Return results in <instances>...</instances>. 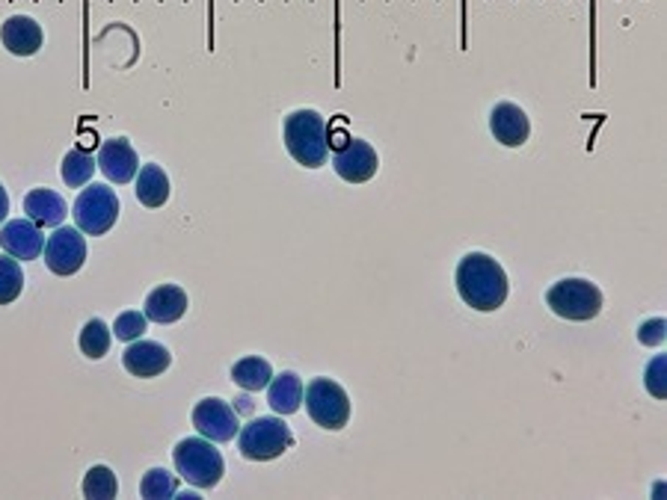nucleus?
I'll return each mask as SVG.
<instances>
[{"label":"nucleus","mask_w":667,"mask_h":500,"mask_svg":"<svg viewBox=\"0 0 667 500\" xmlns=\"http://www.w3.org/2000/svg\"><path fill=\"white\" fill-rule=\"evenodd\" d=\"M457 293L475 312H498L510 296L508 272L487 252H469L457 264Z\"/></svg>","instance_id":"f257e3e1"},{"label":"nucleus","mask_w":667,"mask_h":500,"mask_svg":"<svg viewBox=\"0 0 667 500\" xmlns=\"http://www.w3.org/2000/svg\"><path fill=\"white\" fill-rule=\"evenodd\" d=\"M282 143L300 167L320 169L329 157L327 119L318 110H294L282 122Z\"/></svg>","instance_id":"f03ea898"},{"label":"nucleus","mask_w":667,"mask_h":500,"mask_svg":"<svg viewBox=\"0 0 667 500\" xmlns=\"http://www.w3.org/2000/svg\"><path fill=\"white\" fill-rule=\"evenodd\" d=\"M172 465L187 479L193 489H214L220 486L222 474H226V462H222L220 450L214 448L208 438H181L175 450H172Z\"/></svg>","instance_id":"7ed1b4c3"},{"label":"nucleus","mask_w":667,"mask_h":500,"mask_svg":"<svg viewBox=\"0 0 667 500\" xmlns=\"http://www.w3.org/2000/svg\"><path fill=\"white\" fill-rule=\"evenodd\" d=\"M294 448V432L282 417H253L238 432V453L246 462H274Z\"/></svg>","instance_id":"20e7f679"},{"label":"nucleus","mask_w":667,"mask_h":500,"mask_svg":"<svg viewBox=\"0 0 667 500\" xmlns=\"http://www.w3.org/2000/svg\"><path fill=\"white\" fill-rule=\"evenodd\" d=\"M603 291L587 279H561L546 291V305L551 314L572 324H587L603 314Z\"/></svg>","instance_id":"39448f33"},{"label":"nucleus","mask_w":667,"mask_h":500,"mask_svg":"<svg viewBox=\"0 0 667 500\" xmlns=\"http://www.w3.org/2000/svg\"><path fill=\"white\" fill-rule=\"evenodd\" d=\"M303 406H306L308 417H312L320 429L339 432V429L348 427L350 397L348 391H344L336 379H329V376H318V379L308 382V388L303 391Z\"/></svg>","instance_id":"423d86ee"},{"label":"nucleus","mask_w":667,"mask_h":500,"mask_svg":"<svg viewBox=\"0 0 667 500\" xmlns=\"http://www.w3.org/2000/svg\"><path fill=\"white\" fill-rule=\"evenodd\" d=\"M74 225L89 234L101 237L117 225L119 219V196L110 184H86L72 208Z\"/></svg>","instance_id":"0eeeda50"},{"label":"nucleus","mask_w":667,"mask_h":500,"mask_svg":"<svg viewBox=\"0 0 667 500\" xmlns=\"http://www.w3.org/2000/svg\"><path fill=\"white\" fill-rule=\"evenodd\" d=\"M43 255H45V267H48L53 276L69 279L74 272H81V267L86 264L84 231L77 229V225H74V229L72 225H60L51 237L45 240Z\"/></svg>","instance_id":"6e6552de"},{"label":"nucleus","mask_w":667,"mask_h":500,"mask_svg":"<svg viewBox=\"0 0 667 500\" xmlns=\"http://www.w3.org/2000/svg\"><path fill=\"white\" fill-rule=\"evenodd\" d=\"M193 427L202 438H208L214 444H226L241 432V420L226 400L220 397H205L193 406Z\"/></svg>","instance_id":"1a4fd4ad"},{"label":"nucleus","mask_w":667,"mask_h":500,"mask_svg":"<svg viewBox=\"0 0 667 500\" xmlns=\"http://www.w3.org/2000/svg\"><path fill=\"white\" fill-rule=\"evenodd\" d=\"M332 169L348 184H368L380 169V157L371 143H365L360 136H350L332 151Z\"/></svg>","instance_id":"9d476101"},{"label":"nucleus","mask_w":667,"mask_h":500,"mask_svg":"<svg viewBox=\"0 0 667 500\" xmlns=\"http://www.w3.org/2000/svg\"><path fill=\"white\" fill-rule=\"evenodd\" d=\"M98 169L105 172V178L110 184H131L140 172V157L137 151L131 148L125 136H113V139H105L101 148H98Z\"/></svg>","instance_id":"9b49d317"},{"label":"nucleus","mask_w":667,"mask_h":500,"mask_svg":"<svg viewBox=\"0 0 667 500\" xmlns=\"http://www.w3.org/2000/svg\"><path fill=\"white\" fill-rule=\"evenodd\" d=\"M0 249L12 255L15 261H33L45 249V234L33 219H10L0 229Z\"/></svg>","instance_id":"f8f14e48"},{"label":"nucleus","mask_w":667,"mask_h":500,"mask_svg":"<svg viewBox=\"0 0 667 500\" xmlns=\"http://www.w3.org/2000/svg\"><path fill=\"white\" fill-rule=\"evenodd\" d=\"M122 365H125L128 374L137 376V379H155V376L170 370L172 353L163 344H158V341H143V338H137V341H131L125 353H122Z\"/></svg>","instance_id":"ddd939ff"},{"label":"nucleus","mask_w":667,"mask_h":500,"mask_svg":"<svg viewBox=\"0 0 667 500\" xmlns=\"http://www.w3.org/2000/svg\"><path fill=\"white\" fill-rule=\"evenodd\" d=\"M489 131L496 136V143L508 148H519L529 143L531 136V119L522 107L501 101L489 110Z\"/></svg>","instance_id":"4468645a"},{"label":"nucleus","mask_w":667,"mask_h":500,"mask_svg":"<svg viewBox=\"0 0 667 500\" xmlns=\"http://www.w3.org/2000/svg\"><path fill=\"white\" fill-rule=\"evenodd\" d=\"M0 42L15 57H36L43 51L45 33L31 15H10L0 24Z\"/></svg>","instance_id":"2eb2a0df"},{"label":"nucleus","mask_w":667,"mask_h":500,"mask_svg":"<svg viewBox=\"0 0 667 500\" xmlns=\"http://www.w3.org/2000/svg\"><path fill=\"white\" fill-rule=\"evenodd\" d=\"M191 308V300L187 293L181 291L179 284H160L155 291L146 296V305H143V314L148 317V324H160L170 326L179 324L181 317Z\"/></svg>","instance_id":"dca6fc26"},{"label":"nucleus","mask_w":667,"mask_h":500,"mask_svg":"<svg viewBox=\"0 0 667 500\" xmlns=\"http://www.w3.org/2000/svg\"><path fill=\"white\" fill-rule=\"evenodd\" d=\"M24 214L39 229H60L69 208H65V198L60 193H53L48 187H36L24 196Z\"/></svg>","instance_id":"f3484780"},{"label":"nucleus","mask_w":667,"mask_h":500,"mask_svg":"<svg viewBox=\"0 0 667 500\" xmlns=\"http://www.w3.org/2000/svg\"><path fill=\"white\" fill-rule=\"evenodd\" d=\"M134 193H137V202L143 208H163L170 202V178L163 172V167L158 163H146L140 167L137 178H134Z\"/></svg>","instance_id":"a211bd4d"},{"label":"nucleus","mask_w":667,"mask_h":500,"mask_svg":"<svg viewBox=\"0 0 667 500\" xmlns=\"http://www.w3.org/2000/svg\"><path fill=\"white\" fill-rule=\"evenodd\" d=\"M303 382L294 370H282L267 382V403L274 408L276 415H294L296 408L303 406Z\"/></svg>","instance_id":"6ab92c4d"},{"label":"nucleus","mask_w":667,"mask_h":500,"mask_svg":"<svg viewBox=\"0 0 667 500\" xmlns=\"http://www.w3.org/2000/svg\"><path fill=\"white\" fill-rule=\"evenodd\" d=\"M229 376H232L234 386L244 388V391H262L274 379V367L262 355H246L241 362H234Z\"/></svg>","instance_id":"aec40b11"},{"label":"nucleus","mask_w":667,"mask_h":500,"mask_svg":"<svg viewBox=\"0 0 667 500\" xmlns=\"http://www.w3.org/2000/svg\"><path fill=\"white\" fill-rule=\"evenodd\" d=\"M60 175H63L65 187H72V190L86 187V184H89V178L96 175V157L89 155L86 148H72V151H65Z\"/></svg>","instance_id":"412c9836"},{"label":"nucleus","mask_w":667,"mask_h":500,"mask_svg":"<svg viewBox=\"0 0 667 500\" xmlns=\"http://www.w3.org/2000/svg\"><path fill=\"white\" fill-rule=\"evenodd\" d=\"M110 341H113V329H110L101 317H93V320H86V326L81 329L77 346H81V353H84L86 358L98 362V358H105L107 350H110Z\"/></svg>","instance_id":"4be33fe9"},{"label":"nucleus","mask_w":667,"mask_h":500,"mask_svg":"<svg viewBox=\"0 0 667 500\" xmlns=\"http://www.w3.org/2000/svg\"><path fill=\"white\" fill-rule=\"evenodd\" d=\"M119 495V479L107 465H93L84 477V498L107 500Z\"/></svg>","instance_id":"5701e85b"},{"label":"nucleus","mask_w":667,"mask_h":500,"mask_svg":"<svg viewBox=\"0 0 667 500\" xmlns=\"http://www.w3.org/2000/svg\"><path fill=\"white\" fill-rule=\"evenodd\" d=\"M24 291V270L22 261L12 255H0V305L15 303Z\"/></svg>","instance_id":"b1692460"},{"label":"nucleus","mask_w":667,"mask_h":500,"mask_svg":"<svg viewBox=\"0 0 667 500\" xmlns=\"http://www.w3.org/2000/svg\"><path fill=\"white\" fill-rule=\"evenodd\" d=\"M179 491V483L172 477L167 468H151L143 474V483H140V498L148 500H163V498H175Z\"/></svg>","instance_id":"393cba45"},{"label":"nucleus","mask_w":667,"mask_h":500,"mask_svg":"<svg viewBox=\"0 0 667 500\" xmlns=\"http://www.w3.org/2000/svg\"><path fill=\"white\" fill-rule=\"evenodd\" d=\"M148 329V317L143 312H122L117 317V324H113V338H119V341H137V338H143V332Z\"/></svg>","instance_id":"a878e982"},{"label":"nucleus","mask_w":667,"mask_h":500,"mask_svg":"<svg viewBox=\"0 0 667 500\" xmlns=\"http://www.w3.org/2000/svg\"><path fill=\"white\" fill-rule=\"evenodd\" d=\"M665 374H667V355H656V358H653L644 370V388L650 391V394L656 397V400H665L667 397Z\"/></svg>","instance_id":"bb28decb"},{"label":"nucleus","mask_w":667,"mask_h":500,"mask_svg":"<svg viewBox=\"0 0 667 500\" xmlns=\"http://www.w3.org/2000/svg\"><path fill=\"white\" fill-rule=\"evenodd\" d=\"M667 338V324L662 317L656 320H646V324L638 326V341L644 346H662Z\"/></svg>","instance_id":"cd10ccee"},{"label":"nucleus","mask_w":667,"mask_h":500,"mask_svg":"<svg viewBox=\"0 0 667 500\" xmlns=\"http://www.w3.org/2000/svg\"><path fill=\"white\" fill-rule=\"evenodd\" d=\"M7 214H10V193H7V187L0 184V222L7 219Z\"/></svg>","instance_id":"c85d7f7f"},{"label":"nucleus","mask_w":667,"mask_h":500,"mask_svg":"<svg viewBox=\"0 0 667 500\" xmlns=\"http://www.w3.org/2000/svg\"><path fill=\"white\" fill-rule=\"evenodd\" d=\"M175 498H181V500H199V495H196V491H175Z\"/></svg>","instance_id":"c756f323"}]
</instances>
